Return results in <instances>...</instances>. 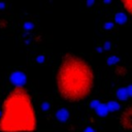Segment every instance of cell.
<instances>
[{
  "instance_id": "obj_1",
  "label": "cell",
  "mask_w": 132,
  "mask_h": 132,
  "mask_svg": "<svg viewBox=\"0 0 132 132\" xmlns=\"http://www.w3.org/2000/svg\"><path fill=\"white\" fill-rule=\"evenodd\" d=\"M95 86V72L82 57L68 53L56 72V89L62 99L76 103L90 96Z\"/></svg>"
},
{
  "instance_id": "obj_2",
  "label": "cell",
  "mask_w": 132,
  "mask_h": 132,
  "mask_svg": "<svg viewBox=\"0 0 132 132\" xmlns=\"http://www.w3.org/2000/svg\"><path fill=\"white\" fill-rule=\"evenodd\" d=\"M37 125L36 112L30 93L15 86L6 95L0 112V131H30Z\"/></svg>"
},
{
  "instance_id": "obj_3",
  "label": "cell",
  "mask_w": 132,
  "mask_h": 132,
  "mask_svg": "<svg viewBox=\"0 0 132 132\" xmlns=\"http://www.w3.org/2000/svg\"><path fill=\"white\" fill-rule=\"evenodd\" d=\"M119 122L122 129L132 131V104L126 106L122 110L119 118Z\"/></svg>"
},
{
  "instance_id": "obj_4",
  "label": "cell",
  "mask_w": 132,
  "mask_h": 132,
  "mask_svg": "<svg viewBox=\"0 0 132 132\" xmlns=\"http://www.w3.org/2000/svg\"><path fill=\"white\" fill-rule=\"evenodd\" d=\"M11 80L15 84V86H23L22 82L25 80V75L22 72H13L11 75Z\"/></svg>"
},
{
  "instance_id": "obj_5",
  "label": "cell",
  "mask_w": 132,
  "mask_h": 132,
  "mask_svg": "<svg viewBox=\"0 0 132 132\" xmlns=\"http://www.w3.org/2000/svg\"><path fill=\"white\" fill-rule=\"evenodd\" d=\"M56 117L60 122H66L69 118V112L65 108H61L56 112Z\"/></svg>"
},
{
  "instance_id": "obj_6",
  "label": "cell",
  "mask_w": 132,
  "mask_h": 132,
  "mask_svg": "<svg viewBox=\"0 0 132 132\" xmlns=\"http://www.w3.org/2000/svg\"><path fill=\"white\" fill-rule=\"evenodd\" d=\"M125 11L132 16V0H119Z\"/></svg>"
},
{
  "instance_id": "obj_7",
  "label": "cell",
  "mask_w": 132,
  "mask_h": 132,
  "mask_svg": "<svg viewBox=\"0 0 132 132\" xmlns=\"http://www.w3.org/2000/svg\"><path fill=\"white\" fill-rule=\"evenodd\" d=\"M127 73H128V70L124 65H117L116 66V68H114V74L116 75L124 77L127 75Z\"/></svg>"
},
{
  "instance_id": "obj_8",
  "label": "cell",
  "mask_w": 132,
  "mask_h": 132,
  "mask_svg": "<svg viewBox=\"0 0 132 132\" xmlns=\"http://www.w3.org/2000/svg\"><path fill=\"white\" fill-rule=\"evenodd\" d=\"M116 22L118 23V24H124L125 22H126V20H127V16H126V14L125 13H122V12H120V13H117L116 14Z\"/></svg>"
},
{
  "instance_id": "obj_9",
  "label": "cell",
  "mask_w": 132,
  "mask_h": 132,
  "mask_svg": "<svg viewBox=\"0 0 132 132\" xmlns=\"http://www.w3.org/2000/svg\"><path fill=\"white\" fill-rule=\"evenodd\" d=\"M128 91H127V88H122L121 90H119L118 92V97L121 99V100H126V98L128 97Z\"/></svg>"
}]
</instances>
